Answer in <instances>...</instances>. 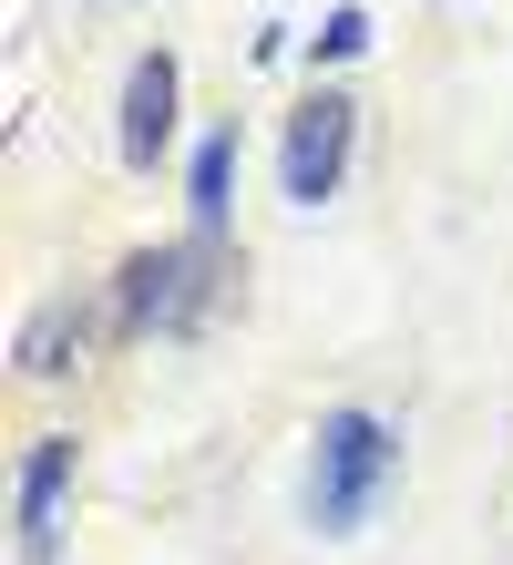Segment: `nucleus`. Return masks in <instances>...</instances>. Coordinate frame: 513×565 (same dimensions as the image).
<instances>
[{
	"mask_svg": "<svg viewBox=\"0 0 513 565\" xmlns=\"http://www.w3.org/2000/svg\"><path fill=\"white\" fill-rule=\"evenodd\" d=\"M83 350H93V298H42V309L21 319V340H11V371L21 381H62V371H83Z\"/></svg>",
	"mask_w": 513,
	"mask_h": 565,
	"instance_id": "6",
	"label": "nucleus"
},
{
	"mask_svg": "<svg viewBox=\"0 0 513 565\" xmlns=\"http://www.w3.org/2000/svg\"><path fill=\"white\" fill-rule=\"evenodd\" d=\"M391 483H400V431L381 412H329L319 422V462H308V524L319 535H360L370 514L391 504Z\"/></svg>",
	"mask_w": 513,
	"mask_h": 565,
	"instance_id": "1",
	"label": "nucleus"
},
{
	"mask_svg": "<svg viewBox=\"0 0 513 565\" xmlns=\"http://www.w3.org/2000/svg\"><path fill=\"white\" fill-rule=\"evenodd\" d=\"M350 145H360V104L350 93H308L288 114V145H278V195L288 206H329L339 175H350Z\"/></svg>",
	"mask_w": 513,
	"mask_h": 565,
	"instance_id": "3",
	"label": "nucleus"
},
{
	"mask_svg": "<svg viewBox=\"0 0 513 565\" xmlns=\"http://www.w3.org/2000/svg\"><path fill=\"white\" fill-rule=\"evenodd\" d=\"M226 278V247L216 237H175V247H133L124 257V278H114V329H195L205 319V298H216Z\"/></svg>",
	"mask_w": 513,
	"mask_h": 565,
	"instance_id": "2",
	"label": "nucleus"
},
{
	"mask_svg": "<svg viewBox=\"0 0 513 565\" xmlns=\"http://www.w3.org/2000/svg\"><path fill=\"white\" fill-rule=\"evenodd\" d=\"M370 52V11H360V0H339V11L319 21V62H360Z\"/></svg>",
	"mask_w": 513,
	"mask_h": 565,
	"instance_id": "8",
	"label": "nucleus"
},
{
	"mask_svg": "<svg viewBox=\"0 0 513 565\" xmlns=\"http://www.w3.org/2000/svg\"><path fill=\"white\" fill-rule=\"evenodd\" d=\"M73 473H83V443L73 431H42L21 462V565H52L62 555V504H73Z\"/></svg>",
	"mask_w": 513,
	"mask_h": 565,
	"instance_id": "4",
	"label": "nucleus"
},
{
	"mask_svg": "<svg viewBox=\"0 0 513 565\" xmlns=\"http://www.w3.org/2000/svg\"><path fill=\"white\" fill-rule=\"evenodd\" d=\"M175 104H185L175 52H133V73H124V124H114L124 164H154L164 145H175Z\"/></svg>",
	"mask_w": 513,
	"mask_h": 565,
	"instance_id": "5",
	"label": "nucleus"
},
{
	"mask_svg": "<svg viewBox=\"0 0 513 565\" xmlns=\"http://www.w3.org/2000/svg\"><path fill=\"white\" fill-rule=\"evenodd\" d=\"M185 206H195V237H226V206H236V124H216V135L195 145V164H185Z\"/></svg>",
	"mask_w": 513,
	"mask_h": 565,
	"instance_id": "7",
	"label": "nucleus"
}]
</instances>
